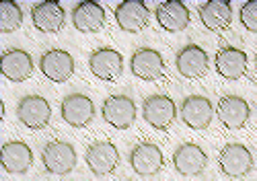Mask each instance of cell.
<instances>
[{"label":"cell","instance_id":"obj_1","mask_svg":"<svg viewBox=\"0 0 257 181\" xmlns=\"http://www.w3.org/2000/svg\"><path fill=\"white\" fill-rule=\"evenodd\" d=\"M142 118L151 128L165 132L177 118V105L169 95H148L142 103Z\"/></svg>","mask_w":257,"mask_h":181},{"label":"cell","instance_id":"obj_2","mask_svg":"<svg viewBox=\"0 0 257 181\" xmlns=\"http://www.w3.org/2000/svg\"><path fill=\"white\" fill-rule=\"evenodd\" d=\"M41 163H44L46 171L58 177H64L74 171L76 167V150L70 142L64 140H52L44 146L41 152Z\"/></svg>","mask_w":257,"mask_h":181},{"label":"cell","instance_id":"obj_3","mask_svg":"<svg viewBox=\"0 0 257 181\" xmlns=\"http://www.w3.org/2000/svg\"><path fill=\"white\" fill-rule=\"evenodd\" d=\"M17 120L29 130H44L52 120V107L41 95H25L17 103Z\"/></svg>","mask_w":257,"mask_h":181},{"label":"cell","instance_id":"obj_4","mask_svg":"<svg viewBox=\"0 0 257 181\" xmlns=\"http://www.w3.org/2000/svg\"><path fill=\"white\" fill-rule=\"evenodd\" d=\"M84 161H87V167L91 169L93 175L105 177L117 169L119 150L109 140H97V142L89 144L87 152H84Z\"/></svg>","mask_w":257,"mask_h":181},{"label":"cell","instance_id":"obj_5","mask_svg":"<svg viewBox=\"0 0 257 181\" xmlns=\"http://www.w3.org/2000/svg\"><path fill=\"white\" fill-rule=\"evenodd\" d=\"M101 116L115 130H127L136 122V103L127 95H109L103 101Z\"/></svg>","mask_w":257,"mask_h":181},{"label":"cell","instance_id":"obj_6","mask_svg":"<svg viewBox=\"0 0 257 181\" xmlns=\"http://www.w3.org/2000/svg\"><path fill=\"white\" fill-rule=\"evenodd\" d=\"M218 165H220V171L226 177H232V179L245 177L253 169V154L245 144L230 142L220 150Z\"/></svg>","mask_w":257,"mask_h":181},{"label":"cell","instance_id":"obj_7","mask_svg":"<svg viewBox=\"0 0 257 181\" xmlns=\"http://www.w3.org/2000/svg\"><path fill=\"white\" fill-rule=\"evenodd\" d=\"M62 120L72 128H84L89 126L95 118V103L89 95L82 93H70L62 99L60 105Z\"/></svg>","mask_w":257,"mask_h":181},{"label":"cell","instance_id":"obj_8","mask_svg":"<svg viewBox=\"0 0 257 181\" xmlns=\"http://www.w3.org/2000/svg\"><path fill=\"white\" fill-rule=\"evenodd\" d=\"M39 70L52 82H66L74 74V58L66 50H48L39 58Z\"/></svg>","mask_w":257,"mask_h":181},{"label":"cell","instance_id":"obj_9","mask_svg":"<svg viewBox=\"0 0 257 181\" xmlns=\"http://www.w3.org/2000/svg\"><path fill=\"white\" fill-rule=\"evenodd\" d=\"M130 70L136 78L144 82H155L165 76V60L159 50L140 48L130 58Z\"/></svg>","mask_w":257,"mask_h":181},{"label":"cell","instance_id":"obj_10","mask_svg":"<svg viewBox=\"0 0 257 181\" xmlns=\"http://www.w3.org/2000/svg\"><path fill=\"white\" fill-rule=\"evenodd\" d=\"M89 68L99 80L113 82L123 72V56L113 48H99L89 56Z\"/></svg>","mask_w":257,"mask_h":181},{"label":"cell","instance_id":"obj_11","mask_svg":"<svg viewBox=\"0 0 257 181\" xmlns=\"http://www.w3.org/2000/svg\"><path fill=\"white\" fill-rule=\"evenodd\" d=\"M208 64H210V58H208L206 50L200 48V45H196V43L183 45V48L177 52V56H175L177 72L183 78H189V80L202 78L208 72Z\"/></svg>","mask_w":257,"mask_h":181},{"label":"cell","instance_id":"obj_12","mask_svg":"<svg viewBox=\"0 0 257 181\" xmlns=\"http://www.w3.org/2000/svg\"><path fill=\"white\" fill-rule=\"evenodd\" d=\"M163 163H165L163 150L155 142H138L130 150V167L140 177L157 175L163 169Z\"/></svg>","mask_w":257,"mask_h":181},{"label":"cell","instance_id":"obj_13","mask_svg":"<svg viewBox=\"0 0 257 181\" xmlns=\"http://www.w3.org/2000/svg\"><path fill=\"white\" fill-rule=\"evenodd\" d=\"M33 58L21 48L5 50L0 56V74L11 82H23L33 74Z\"/></svg>","mask_w":257,"mask_h":181},{"label":"cell","instance_id":"obj_14","mask_svg":"<svg viewBox=\"0 0 257 181\" xmlns=\"http://www.w3.org/2000/svg\"><path fill=\"white\" fill-rule=\"evenodd\" d=\"M214 118V105L204 95H189L181 103V120L191 130H206L210 128Z\"/></svg>","mask_w":257,"mask_h":181},{"label":"cell","instance_id":"obj_15","mask_svg":"<svg viewBox=\"0 0 257 181\" xmlns=\"http://www.w3.org/2000/svg\"><path fill=\"white\" fill-rule=\"evenodd\" d=\"M31 21L33 27L41 33H58L66 25V11L60 3L44 0L31 7Z\"/></svg>","mask_w":257,"mask_h":181},{"label":"cell","instance_id":"obj_16","mask_svg":"<svg viewBox=\"0 0 257 181\" xmlns=\"http://www.w3.org/2000/svg\"><path fill=\"white\" fill-rule=\"evenodd\" d=\"M216 116H218V120L224 128L241 130V128L247 126V122L251 118V107H249L247 99H243L239 95H224L218 101Z\"/></svg>","mask_w":257,"mask_h":181},{"label":"cell","instance_id":"obj_17","mask_svg":"<svg viewBox=\"0 0 257 181\" xmlns=\"http://www.w3.org/2000/svg\"><path fill=\"white\" fill-rule=\"evenodd\" d=\"M208 165V154L194 142H183L173 152V167L183 177H196Z\"/></svg>","mask_w":257,"mask_h":181},{"label":"cell","instance_id":"obj_18","mask_svg":"<svg viewBox=\"0 0 257 181\" xmlns=\"http://www.w3.org/2000/svg\"><path fill=\"white\" fill-rule=\"evenodd\" d=\"M70 19H72L74 29H78L80 33H97L105 25L107 13L103 5L95 3V0H82V3L74 5Z\"/></svg>","mask_w":257,"mask_h":181},{"label":"cell","instance_id":"obj_19","mask_svg":"<svg viewBox=\"0 0 257 181\" xmlns=\"http://www.w3.org/2000/svg\"><path fill=\"white\" fill-rule=\"evenodd\" d=\"M151 11L142 0H123L115 7V21L121 31L138 33L148 25Z\"/></svg>","mask_w":257,"mask_h":181},{"label":"cell","instance_id":"obj_20","mask_svg":"<svg viewBox=\"0 0 257 181\" xmlns=\"http://www.w3.org/2000/svg\"><path fill=\"white\" fill-rule=\"evenodd\" d=\"M0 161H3V169L7 173L23 175L33 165V150L25 142L11 140V142H5L3 148H0Z\"/></svg>","mask_w":257,"mask_h":181},{"label":"cell","instance_id":"obj_21","mask_svg":"<svg viewBox=\"0 0 257 181\" xmlns=\"http://www.w3.org/2000/svg\"><path fill=\"white\" fill-rule=\"evenodd\" d=\"M214 68L216 72L226 78V80H239L247 74V66H249V58L243 50L232 48V45H226V48L216 52V58H214Z\"/></svg>","mask_w":257,"mask_h":181},{"label":"cell","instance_id":"obj_22","mask_svg":"<svg viewBox=\"0 0 257 181\" xmlns=\"http://www.w3.org/2000/svg\"><path fill=\"white\" fill-rule=\"evenodd\" d=\"M198 15L202 25L208 31L220 33V31H226L232 23V5L228 0H208V3L200 5Z\"/></svg>","mask_w":257,"mask_h":181},{"label":"cell","instance_id":"obj_23","mask_svg":"<svg viewBox=\"0 0 257 181\" xmlns=\"http://www.w3.org/2000/svg\"><path fill=\"white\" fill-rule=\"evenodd\" d=\"M155 19L165 31L179 33L189 25L191 15L181 0H165L155 9Z\"/></svg>","mask_w":257,"mask_h":181},{"label":"cell","instance_id":"obj_24","mask_svg":"<svg viewBox=\"0 0 257 181\" xmlns=\"http://www.w3.org/2000/svg\"><path fill=\"white\" fill-rule=\"evenodd\" d=\"M23 25V9L17 3L0 5V33H13Z\"/></svg>","mask_w":257,"mask_h":181},{"label":"cell","instance_id":"obj_25","mask_svg":"<svg viewBox=\"0 0 257 181\" xmlns=\"http://www.w3.org/2000/svg\"><path fill=\"white\" fill-rule=\"evenodd\" d=\"M239 19L243 23V27L251 33H257V0H249L239 11Z\"/></svg>","mask_w":257,"mask_h":181},{"label":"cell","instance_id":"obj_26","mask_svg":"<svg viewBox=\"0 0 257 181\" xmlns=\"http://www.w3.org/2000/svg\"><path fill=\"white\" fill-rule=\"evenodd\" d=\"M255 70H257V58H255Z\"/></svg>","mask_w":257,"mask_h":181}]
</instances>
